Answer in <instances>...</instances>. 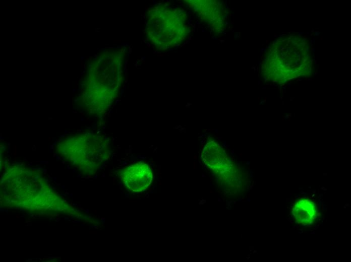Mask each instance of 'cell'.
<instances>
[{"instance_id": "obj_1", "label": "cell", "mask_w": 351, "mask_h": 262, "mask_svg": "<svg viewBox=\"0 0 351 262\" xmlns=\"http://www.w3.org/2000/svg\"><path fill=\"white\" fill-rule=\"evenodd\" d=\"M57 148L67 159L82 170L92 173L108 155V142L103 136L91 133L65 137Z\"/></svg>"}, {"instance_id": "obj_2", "label": "cell", "mask_w": 351, "mask_h": 262, "mask_svg": "<svg viewBox=\"0 0 351 262\" xmlns=\"http://www.w3.org/2000/svg\"><path fill=\"white\" fill-rule=\"evenodd\" d=\"M186 21L185 15L181 10L166 7L153 10L148 30L152 42L165 48L181 43L189 32Z\"/></svg>"}, {"instance_id": "obj_3", "label": "cell", "mask_w": 351, "mask_h": 262, "mask_svg": "<svg viewBox=\"0 0 351 262\" xmlns=\"http://www.w3.org/2000/svg\"><path fill=\"white\" fill-rule=\"evenodd\" d=\"M120 177L124 185L134 192H142L151 184L153 174L149 166L143 162L123 169Z\"/></svg>"}, {"instance_id": "obj_4", "label": "cell", "mask_w": 351, "mask_h": 262, "mask_svg": "<svg viewBox=\"0 0 351 262\" xmlns=\"http://www.w3.org/2000/svg\"><path fill=\"white\" fill-rule=\"evenodd\" d=\"M291 213L298 223L304 225L312 224L317 218L316 204L310 199H299L294 204Z\"/></svg>"}, {"instance_id": "obj_5", "label": "cell", "mask_w": 351, "mask_h": 262, "mask_svg": "<svg viewBox=\"0 0 351 262\" xmlns=\"http://www.w3.org/2000/svg\"><path fill=\"white\" fill-rule=\"evenodd\" d=\"M319 33H319L318 31H317V32H316V33H315V36H318Z\"/></svg>"}]
</instances>
